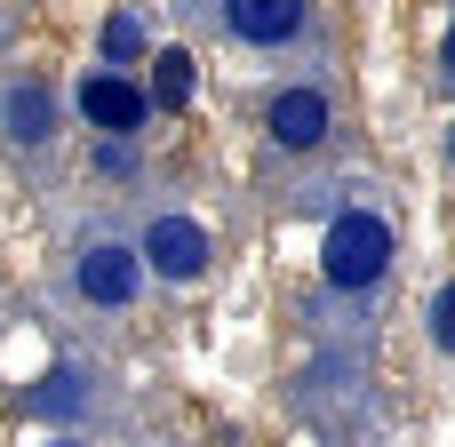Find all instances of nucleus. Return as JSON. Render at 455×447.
I'll list each match as a JSON object with an SVG mask.
<instances>
[{
  "mask_svg": "<svg viewBox=\"0 0 455 447\" xmlns=\"http://www.w3.org/2000/svg\"><path fill=\"white\" fill-rule=\"evenodd\" d=\"M384 264H392V224H384V216L352 208V216L328 224V240H320V272H328L336 288H376Z\"/></svg>",
  "mask_w": 455,
  "mask_h": 447,
  "instance_id": "obj_1",
  "label": "nucleus"
},
{
  "mask_svg": "<svg viewBox=\"0 0 455 447\" xmlns=\"http://www.w3.org/2000/svg\"><path fill=\"white\" fill-rule=\"evenodd\" d=\"M144 264H152L160 280H200V272H208V232L184 224V216H160V224L144 232Z\"/></svg>",
  "mask_w": 455,
  "mask_h": 447,
  "instance_id": "obj_2",
  "label": "nucleus"
},
{
  "mask_svg": "<svg viewBox=\"0 0 455 447\" xmlns=\"http://www.w3.org/2000/svg\"><path fill=\"white\" fill-rule=\"evenodd\" d=\"M144 104H152V96H144L136 80H120V72H88V80H80V112H88L104 136H128V128L144 120Z\"/></svg>",
  "mask_w": 455,
  "mask_h": 447,
  "instance_id": "obj_3",
  "label": "nucleus"
},
{
  "mask_svg": "<svg viewBox=\"0 0 455 447\" xmlns=\"http://www.w3.org/2000/svg\"><path fill=\"white\" fill-rule=\"evenodd\" d=\"M272 136H280L288 152H312V144L328 136V96H320V88H280V96H272Z\"/></svg>",
  "mask_w": 455,
  "mask_h": 447,
  "instance_id": "obj_4",
  "label": "nucleus"
},
{
  "mask_svg": "<svg viewBox=\"0 0 455 447\" xmlns=\"http://www.w3.org/2000/svg\"><path fill=\"white\" fill-rule=\"evenodd\" d=\"M224 24H232V40L280 48V40L304 24V0H224Z\"/></svg>",
  "mask_w": 455,
  "mask_h": 447,
  "instance_id": "obj_5",
  "label": "nucleus"
},
{
  "mask_svg": "<svg viewBox=\"0 0 455 447\" xmlns=\"http://www.w3.org/2000/svg\"><path fill=\"white\" fill-rule=\"evenodd\" d=\"M80 296L88 304H128L136 296V256L112 240V248H88L80 256Z\"/></svg>",
  "mask_w": 455,
  "mask_h": 447,
  "instance_id": "obj_6",
  "label": "nucleus"
},
{
  "mask_svg": "<svg viewBox=\"0 0 455 447\" xmlns=\"http://www.w3.org/2000/svg\"><path fill=\"white\" fill-rule=\"evenodd\" d=\"M192 88H200V64H192L184 48H168V56H152V104H168V112H184V104H192Z\"/></svg>",
  "mask_w": 455,
  "mask_h": 447,
  "instance_id": "obj_7",
  "label": "nucleus"
},
{
  "mask_svg": "<svg viewBox=\"0 0 455 447\" xmlns=\"http://www.w3.org/2000/svg\"><path fill=\"white\" fill-rule=\"evenodd\" d=\"M48 120H56L48 88H8V136H16V144H40V136H48Z\"/></svg>",
  "mask_w": 455,
  "mask_h": 447,
  "instance_id": "obj_8",
  "label": "nucleus"
},
{
  "mask_svg": "<svg viewBox=\"0 0 455 447\" xmlns=\"http://www.w3.org/2000/svg\"><path fill=\"white\" fill-rule=\"evenodd\" d=\"M104 56H112V64H136V56H144V24H136L128 8L104 16Z\"/></svg>",
  "mask_w": 455,
  "mask_h": 447,
  "instance_id": "obj_9",
  "label": "nucleus"
},
{
  "mask_svg": "<svg viewBox=\"0 0 455 447\" xmlns=\"http://www.w3.org/2000/svg\"><path fill=\"white\" fill-rule=\"evenodd\" d=\"M32 408H40V416H72V408H80V392H72V376H48V384L32 392Z\"/></svg>",
  "mask_w": 455,
  "mask_h": 447,
  "instance_id": "obj_10",
  "label": "nucleus"
},
{
  "mask_svg": "<svg viewBox=\"0 0 455 447\" xmlns=\"http://www.w3.org/2000/svg\"><path fill=\"white\" fill-rule=\"evenodd\" d=\"M432 336H440V352H455V280L440 288V312H432Z\"/></svg>",
  "mask_w": 455,
  "mask_h": 447,
  "instance_id": "obj_11",
  "label": "nucleus"
},
{
  "mask_svg": "<svg viewBox=\"0 0 455 447\" xmlns=\"http://www.w3.org/2000/svg\"><path fill=\"white\" fill-rule=\"evenodd\" d=\"M96 168H104V176H128V168H136V152H128V144H112V136H104V144H96Z\"/></svg>",
  "mask_w": 455,
  "mask_h": 447,
  "instance_id": "obj_12",
  "label": "nucleus"
},
{
  "mask_svg": "<svg viewBox=\"0 0 455 447\" xmlns=\"http://www.w3.org/2000/svg\"><path fill=\"white\" fill-rule=\"evenodd\" d=\"M440 72L455 80V24H448V40H440Z\"/></svg>",
  "mask_w": 455,
  "mask_h": 447,
  "instance_id": "obj_13",
  "label": "nucleus"
},
{
  "mask_svg": "<svg viewBox=\"0 0 455 447\" xmlns=\"http://www.w3.org/2000/svg\"><path fill=\"white\" fill-rule=\"evenodd\" d=\"M56 447H80V440H56Z\"/></svg>",
  "mask_w": 455,
  "mask_h": 447,
  "instance_id": "obj_14",
  "label": "nucleus"
},
{
  "mask_svg": "<svg viewBox=\"0 0 455 447\" xmlns=\"http://www.w3.org/2000/svg\"><path fill=\"white\" fill-rule=\"evenodd\" d=\"M448 152H455V144H448Z\"/></svg>",
  "mask_w": 455,
  "mask_h": 447,
  "instance_id": "obj_15",
  "label": "nucleus"
}]
</instances>
